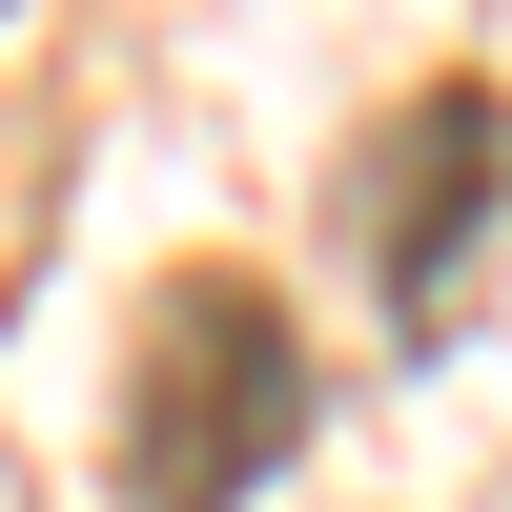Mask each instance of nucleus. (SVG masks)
<instances>
[{"label": "nucleus", "mask_w": 512, "mask_h": 512, "mask_svg": "<svg viewBox=\"0 0 512 512\" xmlns=\"http://www.w3.org/2000/svg\"><path fill=\"white\" fill-rule=\"evenodd\" d=\"M308 431V328L246 267H185L144 308V369H123V492L144 512H246Z\"/></svg>", "instance_id": "f257e3e1"}, {"label": "nucleus", "mask_w": 512, "mask_h": 512, "mask_svg": "<svg viewBox=\"0 0 512 512\" xmlns=\"http://www.w3.org/2000/svg\"><path fill=\"white\" fill-rule=\"evenodd\" d=\"M492 205H512V103H492V82H431V103H390V123H369V164H349V246H369V287H390V328H410V349L472 308Z\"/></svg>", "instance_id": "f03ea898"}]
</instances>
